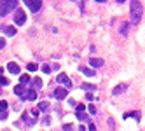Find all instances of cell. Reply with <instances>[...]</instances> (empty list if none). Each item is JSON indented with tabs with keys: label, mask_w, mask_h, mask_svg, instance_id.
<instances>
[{
	"label": "cell",
	"mask_w": 145,
	"mask_h": 131,
	"mask_svg": "<svg viewBox=\"0 0 145 131\" xmlns=\"http://www.w3.org/2000/svg\"><path fill=\"white\" fill-rule=\"evenodd\" d=\"M126 89H128V86H126V84H119L117 87H114V91H112V95H114V96H117V95L124 93V91H126Z\"/></svg>",
	"instance_id": "8fae6325"
},
{
	"label": "cell",
	"mask_w": 145,
	"mask_h": 131,
	"mask_svg": "<svg viewBox=\"0 0 145 131\" xmlns=\"http://www.w3.org/2000/svg\"><path fill=\"white\" fill-rule=\"evenodd\" d=\"M30 114H32V115L37 119V117H39V110H30Z\"/></svg>",
	"instance_id": "4dcf8cb0"
},
{
	"label": "cell",
	"mask_w": 145,
	"mask_h": 131,
	"mask_svg": "<svg viewBox=\"0 0 145 131\" xmlns=\"http://www.w3.org/2000/svg\"><path fill=\"white\" fill-rule=\"evenodd\" d=\"M121 33H122V35H126V33H128V23H126V25L122 26V30H121Z\"/></svg>",
	"instance_id": "4316f807"
},
{
	"label": "cell",
	"mask_w": 145,
	"mask_h": 131,
	"mask_svg": "<svg viewBox=\"0 0 145 131\" xmlns=\"http://www.w3.org/2000/svg\"><path fill=\"white\" fill-rule=\"evenodd\" d=\"M7 70H9L11 74H14V75H18L19 72H21L19 65H18V63H14V61H9V63H7Z\"/></svg>",
	"instance_id": "ba28073f"
},
{
	"label": "cell",
	"mask_w": 145,
	"mask_h": 131,
	"mask_svg": "<svg viewBox=\"0 0 145 131\" xmlns=\"http://www.w3.org/2000/svg\"><path fill=\"white\" fill-rule=\"evenodd\" d=\"M4 32H5V35H9V37H14V35H16V28H14V26H5Z\"/></svg>",
	"instance_id": "e0dca14e"
},
{
	"label": "cell",
	"mask_w": 145,
	"mask_h": 131,
	"mask_svg": "<svg viewBox=\"0 0 145 131\" xmlns=\"http://www.w3.org/2000/svg\"><path fill=\"white\" fill-rule=\"evenodd\" d=\"M67 96H68V89L67 87H58L56 91H54V98L59 100V102H61V100H65Z\"/></svg>",
	"instance_id": "8992f818"
},
{
	"label": "cell",
	"mask_w": 145,
	"mask_h": 131,
	"mask_svg": "<svg viewBox=\"0 0 145 131\" xmlns=\"http://www.w3.org/2000/svg\"><path fill=\"white\" fill-rule=\"evenodd\" d=\"M14 23L19 25V26L26 23V14H25L23 9H16V11H14Z\"/></svg>",
	"instance_id": "3957f363"
},
{
	"label": "cell",
	"mask_w": 145,
	"mask_h": 131,
	"mask_svg": "<svg viewBox=\"0 0 145 131\" xmlns=\"http://www.w3.org/2000/svg\"><path fill=\"white\" fill-rule=\"evenodd\" d=\"M44 124H46V126L51 124V119H49V117H44Z\"/></svg>",
	"instance_id": "d6a6232c"
},
{
	"label": "cell",
	"mask_w": 145,
	"mask_h": 131,
	"mask_svg": "<svg viewBox=\"0 0 145 131\" xmlns=\"http://www.w3.org/2000/svg\"><path fill=\"white\" fill-rule=\"evenodd\" d=\"M47 108H49V103H47V102L39 103V110H47Z\"/></svg>",
	"instance_id": "44dd1931"
},
{
	"label": "cell",
	"mask_w": 145,
	"mask_h": 131,
	"mask_svg": "<svg viewBox=\"0 0 145 131\" xmlns=\"http://www.w3.org/2000/svg\"><path fill=\"white\" fill-rule=\"evenodd\" d=\"M80 87H82V89H86V91H95V89H96V86H93V84H88V82L80 84Z\"/></svg>",
	"instance_id": "ac0fdd59"
},
{
	"label": "cell",
	"mask_w": 145,
	"mask_h": 131,
	"mask_svg": "<svg viewBox=\"0 0 145 131\" xmlns=\"http://www.w3.org/2000/svg\"><path fill=\"white\" fill-rule=\"evenodd\" d=\"M75 115H77V119H79V121H86V119H88V115H86V112H77Z\"/></svg>",
	"instance_id": "ffe728a7"
},
{
	"label": "cell",
	"mask_w": 145,
	"mask_h": 131,
	"mask_svg": "<svg viewBox=\"0 0 145 131\" xmlns=\"http://www.w3.org/2000/svg\"><path fill=\"white\" fill-rule=\"evenodd\" d=\"M88 110H89V114H96V107H95V105H89Z\"/></svg>",
	"instance_id": "cb8c5ba5"
},
{
	"label": "cell",
	"mask_w": 145,
	"mask_h": 131,
	"mask_svg": "<svg viewBox=\"0 0 145 131\" xmlns=\"http://www.w3.org/2000/svg\"><path fill=\"white\" fill-rule=\"evenodd\" d=\"M28 82H32V79H30L28 74H23L21 77H19V84H23V86H25V84H28Z\"/></svg>",
	"instance_id": "2e32d148"
},
{
	"label": "cell",
	"mask_w": 145,
	"mask_h": 131,
	"mask_svg": "<svg viewBox=\"0 0 145 131\" xmlns=\"http://www.w3.org/2000/svg\"><path fill=\"white\" fill-rule=\"evenodd\" d=\"M18 9V0H0V16H7Z\"/></svg>",
	"instance_id": "7a4b0ae2"
},
{
	"label": "cell",
	"mask_w": 145,
	"mask_h": 131,
	"mask_svg": "<svg viewBox=\"0 0 145 131\" xmlns=\"http://www.w3.org/2000/svg\"><path fill=\"white\" fill-rule=\"evenodd\" d=\"M5 44H7V42H5V38H0V49H4Z\"/></svg>",
	"instance_id": "f1b7e54d"
},
{
	"label": "cell",
	"mask_w": 145,
	"mask_h": 131,
	"mask_svg": "<svg viewBox=\"0 0 145 131\" xmlns=\"http://www.w3.org/2000/svg\"><path fill=\"white\" fill-rule=\"evenodd\" d=\"M89 65H91V66H95V68L103 66V59H100V58H89Z\"/></svg>",
	"instance_id": "7c38bea8"
},
{
	"label": "cell",
	"mask_w": 145,
	"mask_h": 131,
	"mask_svg": "<svg viewBox=\"0 0 145 131\" xmlns=\"http://www.w3.org/2000/svg\"><path fill=\"white\" fill-rule=\"evenodd\" d=\"M7 108H9V105H7V102H0V112H7Z\"/></svg>",
	"instance_id": "d6986e66"
},
{
	"label": "cell",
	"mask_w": 145,
	"mask_h": 131,
	"mask_svg": "<svg viewBox=\"0 0 145 131\" xmlns=\"http://www.w3.org/2000/svg\"><path fill=\"white\" fill-rule=\"evenodd\" d=\"M88 128H89V131H96V126L93 124V123H89V126H88Z\"/></svg>",
	"instance_id": "1f68e13d"
},
{
	"label": "cell",
	"mask_w": 145,
	"mask_h": 131,
	"mask_svg": "<svg viewBox=\"0 0 145 131\" xmlns=\"http://www.w3.org/2000/svg\"><path fill=\"white\" fill-rule=\"evenodd\" d=\"M26 93V89H25V86L23 84H18L16 87H14V95H18V96H21L23 98V95Z\"/></svg>",
	"instance_id": "4fadbf2b"
},
{
	"label": "cell",
	"mask_w": 145,
	"mask_h": 131,
	"mask_svg": "<svg viewBox=\"0 0 145 131\" xmlns=\"http://www.w3.org/2000/svg\"><path fill=\"white\" fill-rule=\"evenodd\" d=\"M42 70H44V74H51V66H49V65H44Z\"/></svg>",
	"instance_id": "484cf974"
},
{
	"label": "cell",
	"mask_w": 145,
	"mask_h": 131,
	"mask_svg": "<svg viewBox=\"0 0 145 131\" xmlns=\"http://www.w3.org/2000/svg\"><path fill=\"white\" fill-rule=\"evenodd\" d=\"M23 100L25 102H33V100H37V91L35 89H28V91L23 95Z\"/></svg>",
	"instance_id": "52a82bcc"
},
{
	"label": "cell",
	"mask_w": 145,
	"mask_h": 131,
	"mask_svg": "<svg viewBox=\"0 0 145 131\" xmlns=\"http://www.w3.org/2000/svg\"><path fill=\"white\" fill-rule=\"evenodd\" d=\"M26 68L30 70V72H35V70H37L39 66H37V63H28V66H26Z\"/></svg>",
	"instance_id": "7402d4cb"
},
{
	"label": "cell",
	"mask_w": 145,
	"mask_h": 131,
	"mask_svg": "<svg viewBox=\"0 0 145 131\" xmlns=\"http://www.w3.org/2000/svg\"><path fill=\"white\" fill-rule=\"evenodd\" d=\"M23 121H25V124H26V126H33L37 119H35L32 114H30V112H25V114H23Z\"/></svg>",
	"instance_id": "9c48e42d"
},
{
	"label": "cell",
	"mask_w": 145,
	"mask_h": 131,
	"mask_svg": "<svg viewBox=\"0 0 145 131\" xmlns=\"http://www.w3.org/2000/svg\"><path fill=\"white\" fill-rule=\"evenodd\" d=\"M56 80H58L61 86H65L67 89H68V87H72V80H70V79H68V75H67V74H63V72L58 75V79H56Z\"/></svg>",
	"instance_id": "5b68a950"
},
{
	"label": "cell",
	"mask_w": 145,
	"mask_h": 131,
	"mask_svg": "<svg viewBox=\"0 0 145 131\" xmlns=\"http://www.w3.org/2000/svg\"><path fill=\"white\" fill-rule=\"evenodd\" d=\"M95 2H98V4H105L107 0H95Z\"/></svg>",
	"instance_id": "836d02e7"
},
{
	"label": "cell",
	"mask_w": 145,
	"mask_h": 131,
	"mask_svg": "<svg viewBox=\"0 0 145 131\" xmlns=\"http://www.w3.org/2000/svg\"><path fill=\"white\" fill-rule=\"evenodd\" d=\"M116 2H117V4H122V2H126V0H116Z\"/></svg>",
	"instance_id": "e575fe53"
},
{
	"label": "cell",
	"mask_w": 145,
	"mask_h": 131,
	"mask_svg": "<svg viewBox=\"0 0 145 131\" xmlns=\"http://www.w3.org/2000/svg\"><path fill=\"white\" fill-rule=\"evenodd\" d=\"M7 131H9V129H7Z\"/></svg>",
	"instance_id": "8d00e7d4"
},
{
	"label": "cell",
	"mask_w": 145,
	"mask_h": 131,
	"mask_svg": "<svg viewBox=\"0 0 145 131\" xmlns=\"http://www.w3.org/2000/svg\"><path fill=\"white\" fill-rule=\"evenodd\" d=\"M7 119V112H0V121H5Z\"/></svg>",
	"instance_id": "83f0119b"
},
{
	"label": "cell",
	"mask_w": 145,
	"mask_h": 131,
	"mask_svg": "<svg viewBox=\"0 0 145 131\" xmlns=\"http://www.w3.org/2000/svg\"><path fill=\"white\" fill-rule=\"evenodd\" d=\"M0 86H9V79H5V77L0 75Z\"/></svg>",
	"instance_id": "603a6c76"
},
{
	"label": "cell",
	"mask_w": 145,
	"mask_h": 131,
	"mask_svg": "<svg viewBox=\"0 0 145 131\" xmlns=\"http://www.w3.org/2000/svg\"><path fill=\"white\" fill-rule=\"evenodd\" d=\"M77 112H84V105H82V103L77 105Z\"/></svg>",
	"instance_id": "f546056e"
},
{
	"label": "cell",
	"mask_w": 145,
	"mask_h": 131,
	"mask_svg": "<svg viewBox=\"0 0 145 131\" xmlns=\"http://www.w3.org/2000/svg\"><path fill=\"white\" fill-rule=\"evenodd\" d=\"M32 86L35 87V91H39V89H42V87H44V84H42V79H40V77H33V80H32Z\"/></svg>",
	"instance_id": "30bf717a"
},
{
	"label": "cell",
	"mask_w": 145,
	"mask_h": 131,
	"mask_svg": "<svg viewBox=\"0 0 145 131\" xmlns=\"http://www.w3.org/2000/svg\"><path fill=\"white\" fill-rule=\"evenodd\" d=\"M129 117H135L137 121H140V119H142V115H140V112H138V110H135V112H128V114H124V119H129Z\"/></svg>",
	"instance_id": "9a60e30c"
},
{
	"label": "cell",
	"mask_w": 145,
	"mask_h": 131,
	"mask_svg": "<svg viewBox=\"0 0 145 131\" xmlns=\"http://www.w3.org/2000/svg\"><path fill=\"white\" fill-rule=\"evenodd\" d=\"M84 75H88V77H95V70H91V68H88V66H80L79 68Z\"/></svg>",
	"instance_id": "5bb4252c"
},
{
	"label": "cell",
	"mask_w": 145,
	"mask_h": 131,
	"mask_svg": "<svg viewBox=\"0 0 145 131\" xmlns=\"http://www.w3.org/2000/svg\"><path fill=\"white\" fill-rule=\"evenodd\" d=\"M129 14H131V25H138L142 16H143V5H142V2H138V0H131Z\"/></svg>",
	"instance_id": "6da1fadb"
},
{
	"label": "cell",
	"mask_w": 145,
	"mask_h": 131,
	"mask_svg": "<svg viewBox=\"0 0 145 131\" xmlns=\"http://www.w3.org/2000/svg\"><path fill=\"white\" fill-rule=\"evenodd\" d=\"M25 4L32 12H39L40 7H42V0H25Z\"/></svg>",
	"instance_id": "277c9868"
},
{
	"label": "cell",
	"mask_w": 145,
	"mask_h": 131,
	"mask_svg": "<svg viewBox=\"0 0 145 131\" xmlns=\"http://www.w3.org/2000/svg\"><path fill=\"white\" fill-rule=\"evenodd\" d=\"M63 131H74V126H72V124H65L63 126Z\"/></svg>",
	"instance_id": "d4e9b609"
},
{
	"label": "cell",
	"mask_w": 145,
	"mask_h": 131,
	"mask_svg": "<svg viewBox=\"0 0 145 131\" xmlns=\"http://www.w3.org/2000/svg\"><path fill=\"white\" fill-rule=\"evenodd\" d=\"M2 72H4V68H0V75H2Z\"/></svg>",
	"instance_id": "d590c367"
}]
</instances>
